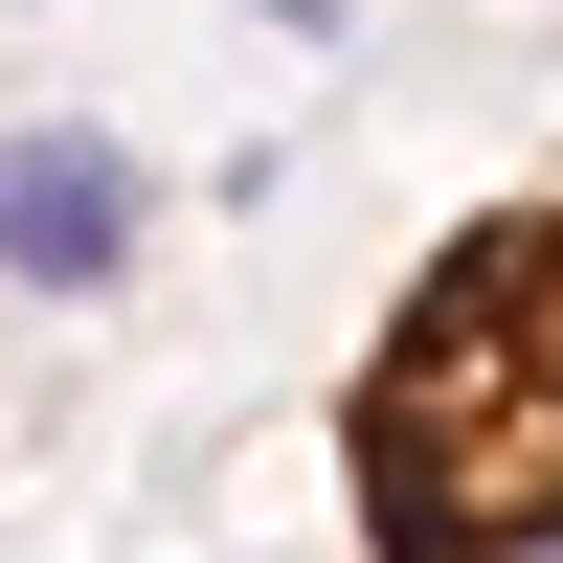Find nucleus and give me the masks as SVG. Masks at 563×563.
Wrapping results in <instances>:
<instances>
[{
    "mask_svg": "<svg viewBox=\"0 0 563 563\" xmlns=\"http://www.w3.org/2000/svg\"><path fill=\"white\" fill-rule=\"evenodd\" d=\"M339 474L384 563H563V180L406 271V316L361 339Z\"/></svg>",
    "mask_w": 563,
    "mask_h": 563,
    "instance_id": "1",
    "label": "nucleus"
},
{
    "mask_svg": "<svg viewBox=\"0 0 563 563\" xmlns=\"http://www.w3.org/2000/svg\"><path fill=\"white\" fill-rule=\"evenodd\" d=\"M135 249H158V203H135L113 135H0V271L23 294H113Z\"/></svg>",
    "mask_w": 563,
    "mask_h": 563,
    "instance_id": "2",
    "label": "nucleus"
}]
</instances>
